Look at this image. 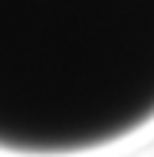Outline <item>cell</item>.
<instances>
[{
    "instance_id": "6da1fadb",
    "label": "cell",
    "mask_w": 154,
    "mask_h": 157,
    "mask_svg": "<svg viewBox=\"0 0 154 157\" xmlns=\"http://www.w3.org/2000/svg\"><path fill=\"white\" fill-rule=\"evenodd\" d=\"M154 121V0H0V151L82 154Z\"/></svg>"
}]
</instances>
